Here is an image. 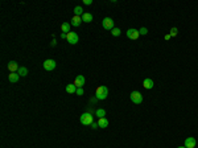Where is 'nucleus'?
<instances>
[{
    "instance_id": "obj_14",
    "label": "nucleus",
    "mask_w": 198,
    "mask_h": 148,
    "mask_svg": "<svg viewBox=\"0 0 198 148\" xmlns=\"http://www.w3.org/2000/svg\"><path fill=\"white\" fill-rule=\"evenodd\" d=\"M81 23H82V17L81 16H74L72 19V25L73 27H79Z\"/></svg>"
},
{
    "instance_id": "obj_7",
    "label": "nucleus",
    "mask_w": 198,
    "mask_h": 148,
    "mask_svg": "<svg viewBox=\"0 0 198 148\" xmlns=\"http://www.w3.org/2000/svg\"><path fill=\"white\" fill-rule=\"evenodd\" d=\"M139 36H140V33H139L138 29H133V28H131V29L127 30V37L131 40H138Z\"/></svg>"
},
{
    "instance_id": "obj_16",
    "label": "nucleus",
    "mask_w": 198,
    "mask_h": 148,
    "mask_svg": "<svg viewBox=\"0 0 198 148\" xmlns=\"http://www.w3.org/2000/svg\"><path fill=\"white\" fill-rule=\"evenodd\" d=\"M61 30H62V33H70L72 32V30H70L69 23H62V24H61Z\"/></svg>"
},
{
    "instance_id": "obj_15",
    "label": "nucleus",
    "mask_w": 198,
    "mask_h": 148,
    "mask_svg": "<svg viewBox=\"0 0 198 148\" xmlns=\"http://www.w3.org/2000/svg\"><path fill=\"white\" fill-rule=\"evenodd\" d=\"M82 21L91 23V21H93V15H91L90 12H85V13H83V16H82Z\"/></svg>"
},
{
    "instance_id": "obj_8",
    "label": "nucleus",
    "mask_w": 198,
    "mask_h": 148,
    "mask_svg": "<svg viewBox=\"0 0 198 148\" xmlns=\"http://www.w3.org/2000/svg\"><path fill=\"white\" fill-rule=\"evenodd\" d=\"M19 63L16 62V61H11V62H8V70L11 71V73H17L19 71Z\"/></svg>"
},
{
    "instance_id": "obj_22",
    "label": "nucleus",
    "mask_w": 198,
    "mask_h": 148,
    "mask_svg": "<svg viewBox=\"0 0 198 148\" xmlns=\"http://www.w3.org/2000/svg\"><path fill=\"white\" fill-rule=\"evenodd\" d=\"M177 33H178V29H177V28H172V29H171V33H169V35H171L172 37H174V36H177Z\"/></svg>"
},
{
    "instance_id": "obj_23",
    "label": "nucleus",
    "mask_w": 198,
    "mask_h": 148,
    "mask_svg": "<svg viewBox=\"0 0 198 148\" xmlns=\"http://www.w3.org/2000/svg\"><path fill=\"white\" fill-rule=\"evenodd\" d=\"M75 94H77V95H83V87H78Z\"/></svg>"
},
{
    "instance_id": "obj_5",
    "label": "nucleus",
    "mask_w": 198,
    "mask_h": 148,
    "mask_svg": "<svg viewBox=\"0 0 198 148\" xmlns=\"http://www.w3.org/2000/svg\"><path fill=\"white\" fill-rule=\"evenodd\" d=\"M67 41H69V44H72V45H75L78 41H79V37H78V35L75 32H70V33H67Z\"/></svg>"
},
{
    "instance_id": "obj_28",
    "label": "nucleus",
    "mask_w": 198,
    "mask_h": 148,
    "mask_svg": "<svg viewBox=\"0 0 198 148\" xmlns=\"http://www.w3.org/2000/svg\"><path fill=\"white\" fill-rule=\"evenodd\" d=\"M171 37H172L171 35H165V40H169V39H171Z\"/></svg>"
},
{
    "instance_id": "obj_11",
    "label": "nucleus",
    "mask_w": 198,
    "mask_h": 148,
    "mask_svg": "<svg viewBox=\"0 0 198 148\" xmlns=\"http://www.w3.org/2000/svg\"><path fill=\"white\" fill-rule=\"evenodd\" d=\"M19 78H20V74L19 73H11V74H8V81L11 83H16L17 81H19Z\"/></svg>"
},
{
    "instance_id": "obj_19",
    "label": "nucleus",
    "mask_w": 198,
    "mask_h": 148,
    "mask_svg": "<svg viewBox=\"0 0 198 148\" xmlns=\"http://www.w3.org/2000/svg\"><path fill=\"white\" fill-rule=\"evenodd\" d=\"M82 11H83L82 7H79V6L75 7V8H74V13H75V16H81V17H82V16H83V13H85V12H82Z\"/></svg>"
},
{
    "instance_id": "obj_26",
    "label": "nucleus",
    "mask_w": 198,
    "mask_h": 148,
    "mask_svg": "<svg viewBox=\"0 0 198 148\" xmlns=\"http://www.w3.org/2000/svg\"><path fill=\"white\" fill-rule=\"evenodd\" d=\"M83 3H85L86 6H90V4L93 3V1H91V0H83Z\"/></svg>"
},
{
    "instance_id": "obj_24",
    "label": "nucleus",
    "mask_w": 198,
    "mask_h": 148,
    "mask_svg": "<svg viewBox=\"0 0 198 148\" xmlns=\"http://www.w3.org/2000/svg\"><path fill=\"white\" fill-rule=\"evenodd\" d=\"M139 33H140V35H147V33H148V29H147V28H141V29L139 30Z\"/></svg>"
},
{
    "instance_id": "obj_10",
    "label": "nucleus",
    "mask_w": 198,
    "mask_h": 148,
    "mask_svg": "<svg viewBox=\"0 0 198 148\" xmlns=\"http://www.w3.org/2000/svg\"><path fill=\"white\" fill-rule=\"evenodd\" d=\"M195 144H197V140L194 137H187L185 140V147L186 148H195Z\"/></svg>"
},
{
    "instance_id": "obj_3",
    "label": "nucleus",
    "mask_w": 198,
    "mask_h": 148,
    "mask_svg": "<svg viewBox=\"0 0 198 148\" xmlns=\"http://www.w3.org/2000/svg\"><path fill=\"white\" fill-rule=\"evenodd\" d=\"M129 98H131V101L133 102V103H136V104H140L141 102H143V95H141L139 91H132L131 95H129Z\"/></svg>"
},
{
    "instance_id": "obj_29",
    "label": "nucleus",
    "mask_w": 198,
    "mask_h": 148,
    "mask_svg": "<svg viewBox=\"0 0 198 148\" xmlns=\"http://www.w3.org/2000/svg\"><path fill=\"white\" fill-rule=\"evenodd\" d=\"M177 148H186V147H177Z\"/></svg>"
},
{
    "instance_id": "obj_4",
    "label": "nucleus",
    "mask_w": 198,
    "mask_h": 148,
    "mask_svg": "<svg viewBox=\"0 0 198 148\" xmlns=\"http://www.w3.org/2000/svg\"><path fill=\"white\" fill-rule=\"evenodd\" d=\"M102 25H103V28L107 29V30H112L114 28H115L114 27V20L111 19V17H105V19H103Z\"/></svg>"
},
{
    "instance_id": "obj_2",
    "label": "nucleus",
    "mask_w": 198,
    "mask_h": 148,
    "mask_svg": "<svg viewBox=\"0 0 198 148\" xmlns=\"http://www.w3.org/2000/svg\"><path fill=\"white\" fill-rule=\"evenodd\" d=\"M79 121H81V123L85 124V126H91V123H93V115H91L90 113H85L81 115Z\"/></svg>"
},
{
    "instance_id": "obj_17",
    "label": "nucleus",
    "mask_w": 198,
    "mask_h": 148,
    "mask_svg": "<svg viewBox=\"0 0 198 148\" xmlns=\"http://www.w3.org/2000/svg\"><path fill=\"white\" fill-rule=\"evenodd\" d=\"M98 124H99V127H100V128H106V127L108 126V121L106 118H100L98 121Z\"/></svg>"
},
{
    "instance_id": "obj_20",
    "label": "nucleus",
    "mask_w": 198,
    "mask_h": 148,
    "mask_svg": "<svg viewBox=\"0 0 198 148\" xmlns=\"http://www.w3.org/2000/svg\"><path fill=\"white\" fill-rule=\"evenodd\" d=\"M17 73L20 74V77H25V75L28 74V69L25 68V66H21V68L19 69V71H17Z\"/></svg>"
},
{
    "instance_id": "obj_21",
    "label": "nucleus",
    "mask_w": 198,
    "mask_h": 148,
    "mask_svg": "<svg viewBox=\"0 0 198 148\" xmlns=\"http://www.w3.org/2000/svg\"><path fill=\"white\" fill-rule=\"evenodd\" d=\"M111 33H112V36H115V37H118V36H120L121 30L119 29V28H114V29L111 30Z\"/></svg>"
},
{
    "instance_id": "obj_9",
    "label": "nucleus",
    "mask_w": 198,
    "mask_h": 148,
    "mask_svg": "<svg viewBox=\"0 0 198 148\" xmlns=\"http://www.w3.org/2000/svg\"><path fill=\"white\" fill-rule=\"evenodd\" d=\"M73 83L77 86V89H78V87H82V86L85 85V77H83V75H77Z\"/></svg>"
},
{
    "instance_id": "obj_25",
    "label": "nucleus",
    "mask_w": 198,
    "mask_h": 148,
    "mask_svg": "<svg viewBox=\"0 0 198 148\" xmlns=\"http://www.w3.org/2000/svg\"><path fill=\"white\" fill-rule=\"evenodd\" d=\"M98 127H99V124H98V123H95V122H93V123H91V128H93V130L98 128Z\"/></svg>"
},
{
    "instance_id": "obj_1",
    "label": "nucleus",
    "mask_w": 198,
    "mask_h": 148,
    "mask_svg": "<svg viewBox=\"0 0 198 148\" xmlns=\"http://www.w3.org/2000/svg\"><path fill=\"white\" fill-rule=\"evenodd\" d=\"M108 95V89L106 86H98L95 90V97L96 99H106Z\"/></svg>"
},
{
    "instance_id": "obj_12",
    "label": "nucleus",
    "mask_w": 198,
    "mask_h": 148,
    "mask_svg": "<svg viewBox=\"0 0 198 148\" xmlns=\"http://www.w3.org/2000/svg\"><path fill=\"white\" fill-rule=\"evenodd\" d=\"M153 81L151 80V78H145L144 80V82H143V86H144V89H147V90H151L152 87H153Z\"/></svg>"
},
{
    "instance_id": "obj_6",
    "label": "nucleus",
    "mask_w": 198,
    "mask_h": 148,
    "mask_svg": "<svg viewBox=\"0 0 198 148\" xmlns=\"http://www.w3.org/2000/svg\"><path fill=\"white\" fill-rule=\"evenodd\" d=\"M55 61L54 60H46V61H44V63H42V66H44V69L45 70H48V71H50V70H54L55 69Z\"/></svg>"
},
{
    "instance_id": "obj_13",
    "label": "nucleus",
    "mask_w": 198,
    "mask_h": 148,
    "mask_svg": "<svg viewBox=\"0 0 198 148\" xmlns=\"http://www.w3.org/2000/svg\"><path fill=\"white\" fill-rule=\"evenodd\" d=\"M66 93H69V94L77 93V86H75L74 83H69V85L66 86Z\"/></svg>"
},
{
    "instance_id": "obj_27",
    "label": "nucleus",
    "mask_w": 198,
    "mask_h": 148,
    "mask_svg": "<svg viewBox=\"0 0 198 148\" xmlns=\"http://www.w3.org/2000/svg\"><path fill=\"white\" fill-rule=\"evenodd\" d=\"M61 39H67V33H61Z\"/></svg>"
},
{
    "instance_id": "obj_18",
    "label": "nucleus",
    "mask_w": 198,
    "mask_h": 148,
    "mask_svg": "<svg viewBox=\"0 0 198 148\" xmlns=\"http://www.w3.org/2000/svg\"><path fill=\"white\" fill-rule=\"evenodd\" d=\"M95 115L98 116L99 119H100V118H105V116H106V111H105L103 109H98V110L95 111Z\"/></svg>"
}]
</instances>
